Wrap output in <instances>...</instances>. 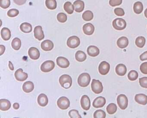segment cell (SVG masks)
<instances>
[{"mask_svg":"<svg viewBox=\"0 0 147 118\" xmlns=\"http://www.w3.org/2000/svg\"><path fill=\"white\" fill-rule=\"evenodd\" d=\"M91 81V77L87 73H83L80 75L78 78V83L80 87H87Z\"/></svg>","mask_w":147,"mask_h":118,"instance_id":"6da1fadb","label":"cell"},{"mask_svg":"<svg viewBox=\"0 0 147 118\" xmlns=\"http://www.w3.org/2000/svg\"><path fill=\"white\" fill-rule=\"evenodd\" d=\"M59 83L63 87L68 89L72 86V79L69 75H62L59 78Z\"/></svg>","mask_w":147,"mask_h":118,"instance_id":"7a4b0ae2","label":"cell"},{"mask_svg":"<svg viewBox=\"0 0 147 118\" xmlns=\"http://www.w3.org/2000/svg\"><path fill=\"white\" fill-rule=\"evenodd\" d=\"M112 25L115 30L122 31L126 28V23L125 20L123 18H118L113 20Z\"/></svg>","mask_w":147,"mask_h":118,"instance_id":"3957f363","label":"cell"},{"mask_svg":"<svg viewBox=\"0 0 147 118\" xmlns=\"http://www.w3.org/2000/svg\"><path fill=\"white\" fill-rule=\"evenodd\" d=\"M92 90L95 94H100L102 93L103 90L102 83L99 80L93 79L91 84Z\"/></svg>","mask_w":147,"mask_h":118,"instance_id":"277c9868","label":"cell"},{"mask_svg":"<svg viewBox=\"0 0 147 118\" xmlns=\"http://www.w3.org/2000/svg\"><path fill=\"white\" fill-rule=\"evenodd\" d=\"M117 102L119 107L121 109L124 110L128 106V98L125 95L120 94L117 98Z\"/></svg>","mask_w":147,"mask_h":118,"instance_id":"5b68a950","label":"cell"},{"mask_svg":"<svg viewBox=\"0 0 147 118\" xmlns=\"http://www.w3.org/2000/svg\"><path fill=\"white\" fill-rule=\"evenodd\" d=\"M57 105L59 108L62 110H66L70 106V101L67 97L62 96L57 100Z\"/></svg>","mask_w":147,"mask_h":118,"instance_id":"8992f818","label":"cell"},{"mask_svg":"<svg viewBox=\"0 0 147 118\" xmlns=\"http://www.w3.org/2000/svg\"><path fill=\"white\" fill-rule=\"evenodd\" d=\"M80 44V38L76 36H72L68 39L67 45L71 49L77 48Z\"/></svg>","mask_w":147,"mask_h":118,"instance_id":"52a82bcc","label":"cell"},{"mask_svg":"<svg viewBox=\"0 0 147 118\" xmlns=\"http://www.w3.org/2000/svg\"><path fill=\"white\" fill-rule=\"evenodd\" d=\"M55 67V63L51 60L45 61L41 66V70L44 73H48L54 69Z\"/></svg>","mask_w":147,"mask_h":118,"instance_id":"ba28073f","label":"cell"},{"mask_svg":"<svg viewBox=\"0 0 147 118\" xmlns=\"http://www.w3.org/2000/svg\"><path fill=\"white\" fill-rule=\"evenodd\" d=\"M110 69V65L108 62L103 61L100 64L98 71L100 74L102 75H105L109 73Z\"/></svg>","mask_w":147,"mask_h":118,"instance_id":"9c48e42d","label":"cell"},{"mask_svg":"<svg viewBox=\"0 0 147 118\" xmlns=\"http://www.w3.org/2000/svg\"><path fill=\"white\" fill-rule=\"evenodd\" d=\"M81 105L84 110L86 111L89 110L91 106V101L88 96L86 95L82 96L81 99Z\"/></svg>","mask_w":147,"mask_h":118,"instance_id":"30bf717a","label":"cell"},{"mask_svg":"<svg viewBox=\"0 0 147 118\" xmlns=\"http://www.w3.org/2000/svg\"><path fill=\"white\" fill-rule=\"evenodd\" d=\"M15 78L19 81H24L26 80L28 77V75L27 73L23 72V70L21 68L19 69L15 72Z\"/></svg>","mask_w":147,"mask_h":118,"instance_id":"8fae6325","label":"cell"},{"mask_svg":"<svg viewBox=\"0 0 147 118\" xmlns=\"http://www.w3.org/2000/svg\"><path fill=\"white\" fill-rule=\"evenodd\" d=\"M57 64L61 68H66L69 67L70 63L66 58L59 57L57 59Z\"/></svg>","mask_w":147,"mask_h":118,"instance_id":"7c38bea8","label":"cell"},{"mask_svg":"<svg viewBox=\"0 0 147 118\" xmlns=\"http://www.w3.org/2000/svg\"><path fill=\"white\" fill-rule=\"evenodd\" d=\"M106 101L105 98L102 96L97 97L93 102L92 105L94 107L96 108L103 107L105 105Z\"/></svg>","mask_w":147,"mask_h":118,"instance_id":"4fadbf2b","label":"cell"},{"mask_svg":"<svg viewBox=\"0 0 147 118\" xmlns=\"http://www.w3.org/2000/svg\"><path fill=\"white\" fill-rule=\"evenodd\" d=\"M34 37L38 40L41 41L44 39L45 35L42 28L40 26H36L34 29Z\"/></svg>","mask_w":147,"mask_h":118,"instance_id":"5bb4252c","label":"cell"},{"mask_svg":"<svg viewBox=\"0 0 147 118\" xmlns=\"http://www.w3.org/2000/svg\"><path fill=\"white\" fill-rule=\"evenodd\" d=\"M29 56L32 60H37L40 57V53L38 49L35 47H31L28 51Z\"/></svg>","mask_w":147,"mask_h":118,"instance_id":"9a60e30c","label":"cell"},{"mask_svg":"<svg viewBox=\"0 0 147 118\" xmlns=\"http://www.w3.org/2000/svg\"><path fill=\"white\" fill-rule=\"evenodd\" d=\"M83 31L86 35L91 36L93 34L94 31V27L91 23H87L83 26Z\"/></svg>","mask_w":147,"mask_h":118,"instance_id":"2e32d148","label":"cell"},{"mask_svg":"<svg viewBox=\"0 0 147 118\" xmlns=\"http://www.w3.org/2000/svg\"><path fill=\"white\" fill-rule=\"evenodd\" d=\"M41 46L45 51H50L54 48V45L52 41L47 39L42 42Z\"/></svg>","mask_w":147,"mask_h":118,"instance_id":"e0dca14e","label":"cell"},{"mask_svg":"<svg viewBox=\"0 0 147 118\" xmlns=\"http://www.w3.org/2000/svg\"><path fill=\"white\" fill-rule=\"evenodd\" d=\"M135 101L138 104L145 105L147 104V96L143 94H138L135 96Z\"/></svg>","mask_w":147,"mask_h":118,"instance_id":"ac0fdd59","label":"cell"},{"mask_svg":"<svg viewBox=\"0 0 147 118\" xmlns=\"http://www.w3.org/2000/svg\"><path fill=\"white\" fill-rule=\"evenodd\" d=\"M115 71L118 75L123 76L127 72V68L126 66L123 64H119L116 66Z\"/></svg>","mask_w":147,"mask_h":118,"instance_id":"d6986e66","label":"cell"},{"mask_svg":"<svg viewBox=\"0 0 147 118\" xmlns=\"http://www.w3.org/2000/svg\"><path fill=\"white\" fill-rule=\"evenodd\" d=\"M129 40L126 37H122L118 39L117 41V45L120 49H124L129 45Z\"/></svg>","mask_w":147,"mask_h":118,"instance_id":"ffe728a7","label":"cell"},{"mask_svg":"<svg viewBox=\"0 0 147 118\" xmlns=\"http://www.w3.org/2000/svg\"><path fill=\"white\" fill-rule=\"evenodd\" d=\"M88 54L90 56L96 57L98 56L100 53L99 49L97 46L91 45L88 48L87 50Z\"/></svg>","mask_w":147,"mask_h":118,"instance_id":"44dd1931","label":"cell"},{"mask_svg":"<svg viewBox=\"0 0 147 118\" xmlns=\"http://www.w3.org/2000/svg\"><path fill=\"white\" fill-rule=\"evenodd\" d=\"M38 103L39 106L42 107H45L48 105L49 100L46 95L44 94H41L38 97Z\"/></svg>","mask_w":147,"mask_h":118,"instance_id":"7402d4cb","label":"cell"},{"mask_svg":"<svg viewBox=\"0 0 147 118\" xmlns=\"http://www.w3.org/2000/svg\"><path fill=\"white\" fill-rule=\"evenodd\" d=\"M11 102L6 99H1L0 100V109L1 111H7L11 107Z\"/></svg>","mask_w":147,"mask_h":118,"instance_id":"603a6c76","label":"cell"},{"mask_svg":"<svg viewBox=\"0 0 147 118\" xmlns=\"http://www.w3.org/2000/svg\"><path fill=\"white\" fill-rule=\"evenodd\" d=\"M75 10L77 13H80L83 12L85 7V4L81 0H76L74 3Z\"/></svg>","mask_w":147,"mask_h":118,"instance_id":"cb8c5ba5","label":"cell"},{"mask_svg":"<svg viewBox=\"0 0 147 118\" xmlns=\"http://www.w3.org/2000/svg\"><path fill=\"white\" fill-rule=\"evenodd\" d=\"M34 89V83L30 81L26 82L23 84V90L25 93H29L31 92Z\"/></svg>","mask_w":147,"mask_h":118,"instance_id":"d4e9b609","label":"cell"},{"mask_svg":"<svg viewBox=\"0 0 147 118\" xmlns=\"http://www.w3.org/2000/svg\"><path fill=\"white\" fill-rule=\"evenodd\" d=\"M1 37L5 41H7L10 39L11 37V32L8 28L4 27L1 30Z\"/></svg>","mask_w":147,"mask_h":118,"instance_id":"484cf974","label":"cell"},{"mask_svg":"<svg viewBox=\"0 0 147 118\" xmlns=\"http://www.w3.org/2000/svg\"><path fill=\"white\" fill-rule=\"evenodd\" d=\"M144 7L142 3L140 1H137L134 4L133 11L136 14H139L143 11Z\"/></svg>","mask_w":147,"mask_h":118,"instance_id":"4316f807","label":"cell"},{"mask_svg":"<svg viewBox=\"0 0 147 118\" xmlns=\"http://www.w3.org/2000/svg\"><path fill=\"white\" fill-rule=\"evenodd\" d=\"M20 29L21 31L24 33H30L32 31V26L29 23H24L20 26Z\"/></svg>","mask_w":147,"mask_h":118,"instance_id":"83f0119b","label":"cell"},{"mask_svg":"<svg viewBox=\"0 0 147 118\" xmlns=\"http://www.w3.org/2000/svg\"><path fill=\"white\" fill-rule=\"evenodd\" d=\"M75 58L78 62H83L86 59V55L82 51H78L76 53Z\"/></svg>","mask_w":147,"mask_h":118,"instance_id":"f1b7e54d","label":"cell"},{"mask_svg":"<svg viewBox=\"0 0 147 118\" xmlns=\"http://www.w3.org/2000/svg\"><path fill=\"white\" fill-rule=\"evenodd\" d=\"M63 7H64V10L69 14H72L74 13V5H72L71 2H69V1L66 2L64 4Z\"/></svg>","mask_w":147,"mask_h":118,"instance_id":"f546056e","label":"cell"},{"mask_svg":"<svg viewBox=\"0 0 147 118\" xmlns=\"http://www.w3.org/2000/svg\"><path fill=\"white\" fill-rule=\"evenodd\" d=\"M11 45L12 47L14 50H19L21 48V40L18 38H15L12 40Z\"/></svg>","mask_w":147,"mask_h":118,"instance_id":"4dcf8cb0","label":"cell"},{"mask_svg":"<svg viewBox=\"0 0 147 118\" xmlns=\"http://www.w3.org/2000/svg\"><path fill=\"white\" fill-rule=\"evenodd\" d=\"M82 18L85 21H91L93 19V13L91 11H86L82 14Z\"/></svg>","mask_w":147,"mask_h":118,"instance_id":"1f68e13d","label":"cell"},{"mask_svg":"<svg viewBox=\"0 0 147 118\" xmlns=\"http://www.w3.org/2000/svg\"><path fill=\"white\" fill-rule=\"evenodd\" d=\"M146 39L145 38L143 37H138L136 40V45L138 48H142L145 45Z\"/></svg>","mask_w":147,"mask_h":118,"instance_id":"d6a6232c","label":"cell"},{"mask_svg":"<svg viewBox=\"0 0 147 118\" xmlns=\"http://www.w3.org/2000/svg\"><path fill=\"white\" fill-rule=\"evenodd\" d=\"M117 105L113 103H111L109 104L107 107V111L109 114L112 115L115 113L117 111Z\"/></svg>","mask_w":147,"mask_h":118,"instance_id":"836d02e7","label":"cell"},{"mask_svg":"<svg viewBox=\"0 0 147 118\" xmlns=\"http://www.w3.org/2000/svg\"><path fill=\"white\" fill-rule=\"evenodd\" d=\"M45 5L48 9L53 10L57 8V2L56 0H46Z\"/></svg>","mask_w":147,"mask_h":118,"instance_id":"e575fe53","label":"cell"},{"mask_svg":"<svg viewBox=\"0 0 147 118\" xmlns=\"http://www.w3.org/2000/svg\"><path fill=\"white\" fill-rule=\"evenodd\" d=\"M138 74L136 71L131 70L129 71L128 75V79L131 81H135L138 79Z\"/></svg>","mask_w":147,"mask_h":118,"instance_id":"d590c367","label":"cell"},{"mask_svg":"<svg viewBox=\"0 0 147 118\" xmlns=\"http://www.w3.org/2000/svg\"><path fill=\"white\" fill-rule=\"evenodd\" d=\"M106 116L105 112L101 109L96 110L94 113V118H105Z\"/></svg>","mask_w":147,"mask_h":118,"instance_id":"8d00e7d4","label":"cell"},{"mask_svg":"<svg viewBox=\"0 0 147 118\" xmlns=\"http://www.w3.org/2000/svg\"><path fill=\"white\" fill-rule=\"evenodd\" d=\"M57 19L60 23H64L67 21V17L65 14L63 13H60L57 14Z\"/></svg>","mask_w":147,"mask_h":118,"instance_id":"74e56055","label":"cell"},{"mask_svg":"<svg viewBox=\"0 0 147 118\" xmlns=\"http://www.w3.org/2000/svg\"><path fill=\"white\" fill-rule=\"evenodd\" d=\"M11 5L10 0H0V6L3 9H7Z\"/></svg>","mask_w":147,"mask_h":118,"instance_id":"f35d334b","label":"cell"},{"mask_svg":"<svg viewBox=\"0 0 147 118\" xmlns=\"http://www.w3.org/2000/svg\"><path fill=\"white\" fill-rule=\"evenodd\" d=\"M69 115L70 118H82L81 116L79 114V111L76 109H72L69 111Z\"/></svg>","mask_w":147,"mask_h":118,"instance_id":"ab89813d","label":"cell"},{"mask_svg":"<svg viewBox=\"0 0 147 118\" xmlns=\"http://www.w3.org/2000/svg\"><path fill=\"white\" fill-rule=\"evenodd\" d=\"M19 14L18 10L16 9H12L9 10L7 12V15L11 18L17 17Z\"/></svg>","mask_w":147,"mask_h":118,"instance_id":"60d3db41","label":"cell"},{"mask_svg":"<svg viewBox=\"0 0 147 118\" xmlns=\"http://www.w3.org/2000/svg\"><path fill=\"white\" fill-rule=\"evenodd\" d=\"M139 84L142 87L147 88V77H143L139 80Z\"/></svg>","mask_w":147,"mask_h":118,"instance_id":"b9f144b4","label":"cell"},{"mask_svg":"<svg viewBox=\"0 0 147 118\" xmlns=\"http://www.w3.org/2000/svg\"><path fill=\"white\" fill-rule=\"evenodd\" d=\"M123 2V0H110L109 5L111 6L114 7L120 5Z\"/></svg>","mask_w":147,"mask_h":118,"instance_id":"7bdbcfd3","label":"cell"},{"mask_svg":"<svg viewBox=\"0 0 147 118\" xmlns=\"http://www.w3.org/2000/svg\"><path fill=\"white\" fill-rule=\"evenodd\" d=\"M114 13L117 16H123L125 15V12L123 9L120 7H117L114 9Z\"/></svg>","mask_w":147,"mask_h":118,"instance_id":"ee69618b","label":"cell"},{"mask_svg":"<svg viewBox=\"0 0 147 118\" xmlns=\"http://www.w3.org/2000/svg\"><path fill=\"white\" fill-rule=\"evenodd\" d=\"M140 70L141 72L144 75H147V62L143 63L140 65Z\"/></svg>","mask_w":147,"mask_h":118,"instance_id":"f6af8a7d","label":"cell"},{"mask_svg":"<svg viewBox=\"0 0 147 118\" xmlns=\"http://www.w3.org/2000/svg\"><path fill=\"white\" fill-rule=\"evenodd\" d=\"M13 2L18 5H22L26 2L27 0H13Z\"/></svg>","mask_w":147,"mask_h":118,"instance_id":"bcb514c9","label":"cell"},{"mask_svg":"<svg viewBox=\"0 0 147 118\" xmlns=\"http://www.w3.org/2000/svg\"><path fill=\"white\" fill-rule=\"evenodd\" d=\"M140 59L142 61H144L147 60V51L143 52L140 56Z\"/></svg>","mask_w":147,"mask_h":118,"instance_id":"7dc6e473","label":"cell"},{"mask_svg":"<svg viewBox=\"0 0 147 118\" xmlns=\"http://www.w3.org/2000/svg\"><path fill=\"white\" fill-rule=\"evenodd\" d=\"M0 48H1V56H2L4 54L5 50V47L4 45H0Z\"/></svg>","mask_w":147,"mask_h":118,"instance_id":"c3c4849f","label":"cell"},{"mask_svg":"<svg viewBox=\"0 0 147 118\" xmlns=\"http://www.w3.org/2000/svg\"><path fill=\"white\" fill-rule=\"evenodd\" d=\"M13 108L15 109H19L20 108V105L18 103H17V102H16V103H14L13 105Z\"/></svg>","mask_w":147,"mask_h":118,"instance_id":"681fc988","label":"cell"},{"mask_svg":"<svg viewBox=\"0 0 147 118\" xmlns=\"http://www.w3.org/2000/svg\"><path fill=\"white\" fill-rule=\"evenodd\" d=\"M9 67L11 70H14V67H13V64L10 61L9 62Z\"/></svg>","mask_w":147,"mask_h":118,"instance_id":"f907efd6","label":"cell"},{"mask_svg":"<svg viewBox=\"0 0 147 118\" xmlns=\"http://www.w3.org/2000/svg\"><path fill=\"white\" fill-rule=\"evenodd\" d=\"M144 16H145V17L147 18V9L145 10V11H144Z\"/></svg>","mask_w":147,"mask_h":118,"instance_id":"816d5d0a","label":"cell"},{"mask_svg":"<svg viewBox=\"0 0 147 118\" xmlns=\"http://www.w3.org/2000/svg\"></svg>","mask_w":147,"mask_h":118,"instance_id":"f5cc1de1","label":"cell"}]
</instances>
